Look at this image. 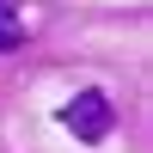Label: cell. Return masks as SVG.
<instances>
[{
  "label": "cell",
  "instance_id": "7a4b0ae2",
  "mask_svg": "<svg viewBox=\"0 0 153 153\" xmlns=\"http://www.w3.org/2000/svg\"><path fill=\"white\" fill-rule=\"evenodd\" d=\"M25 43V19H19V0H0V55Z\"/></svg>",
  "mask_w": 153,
  "mask_h": 153
},
{
  "label": "cell",
  "instance_id": "6da1fadb",
  "mask_svg": "<svg viewBox=\"0 0 153 153\" xmlns=\"http://www.w3.org/2000/svg\"><path fill=\"white\" fill-rule=\"evenodd\" d=\"M55 117H61V129H68L80 147H98V141H110V129H117V104H110V92H98V86L74 92L68 104L55 110Z\"/></svg>",
  "mask_w": 153,
  "mask_h": 153
}]
</instances>
